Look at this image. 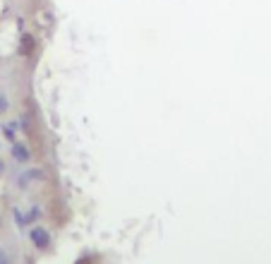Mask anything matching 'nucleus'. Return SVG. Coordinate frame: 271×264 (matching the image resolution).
<instances>
[{
    "label": "nucleus",
    "instance_id": "5",
    "mask_svg": "<svg viewBox=\"0 0 271 264\" xmlns=\"http://www.w3.org/2000/svg\"><path fill=\"white\" fill-rule=\"evenodd\" d=\"M0 132H3V137H5L8 142H15V139H17V132H19V120H10V123H3Z\"/></svg>",
    "mask_w": 271,
    "mask_h": 264
},
{
    "label": "nucleus",
    "instance_id": "11",
    "mask_svg": "<svg viewBox=\"0 0 271 264\" xmlns=\"http://www.w3.org/2000/svg\"><path fill=\"white\" fill-rule=\"evenodd\" d=\"M0 228H3V219H0Z\"/></svg>",
    "mask_w": 271,
    "mask_h": 264
},
{
    "label": "nucleus",
    "instance_id": "6",
    "mask_svg": "<svg viewBox=\"0 0 271 264\" xmlns=\"http://www.w3.org/2000/svg\"><path fill=\"white\" fill-rule=\"evenodd\" d=\"M41 216H44V211H41V204L38 202H31L27 209V219H29V226H36L38 221H41Z\"/></svg>",
    "mask_w": 271,
    "mask_h": 264
},
{
    "label": "nucleus",
    "instance_id": "3",
    "mask_svg": "<svg viewBox=\"0 0 271 264\" xmlns=\"http://www.w3.org/2000/svg\"><path fill=\"white\" fill-rule=\"evenodd\" d=\"M29 240H31V245L36 247V250H41V252H48L51 247H53V238H51V233H48V228L44 226H31V231H29Z\"/></svg>",
    "mask_w": 271,
    "mask_h": 264
},
{
    "label": "nucleus",
    "instance_id": "7",
    "mask_svg": "<svg viewBox=\"0 0 271 264\" xmlns=\"http://www.w3.org/2000/svg\"><path fill=\"white\" fill-rule=\"evenodd\" d=\"M12 219H15V226L17 228H29V219H27V211L15 207L12 209Z\"/></svg>",
    "mask_w": 271,
    "mask_h": 264
},
{
    "label": "nucleus",
    "instance_id": "1",
    "mask_svg": "<svg viewBox=\"0 0 271 264\" xmlns=\"http://www.w3.org/2000/svg\"><path fill=\"white\" fill-rule=\"evenodd\" d=\"M10 154H12V161H15L19 168H27V166L31 164V159H34V154H31V149H29V144L24 139L10 142Z\"/></svg>",
    "mask_w": 271,
    "mask_h": 264
},
{
    "label": "nucleus",
    "instance_id": "12",
    "mask_svg": "<svg viewBox=\"0 0 271 264\" xmlns=\"http://www.w3.org/2000/svg\"><path fill=\"white\" fill-rule=\"evenodd\" d=\"M0 128H3V123H0Z\"/></svg>",
    "mask_w": 271,
    "mask_h": 264
},
{
    "label": "nucleus",
    "instance_id": "2",
    "mask_svg": "<svg viewBox=\"0 0 271 264\" xmlns=\"http://www.w3.org/2000/svg\"><path fill=\"white\" fill-rule=\"evenodd\" d=\"M38 51V39L29 29H19V41H17V53L22 58H34Z\"/></svg>",
    "mask_w": 271,
    "mask_h": 264
},
{
    "label": "nucleus",
    "instance_id": "10",
    "mask_svg": "<svg viewBox=\"0 0 271 264\" xmlns=\"http://www.w3.org/2000/svg\"><path fill=\"white\" fill-rule=\"evenodd\" d=\"M5 171H8V164H5V159H0V178L5 175Z\"/></svg>",
    "mask_w": 271,
    "mask_h": 264
},
{
    "label": "nucleus",
    "instance_id": "13",
    "mask_svg": "<svg viewBox=\"0 0 271 264\" xmlns=\"http://www.w3.org/2000/svg\"><path fill=\"white\" fill-rule=\"evenodd\" d=\"M0 146H3V142H0Z\"/></svg>",
    "mask_w": 271,
    "mask_h": 264
},
{
    "label": "nucleus",
    "instance_id": "9",
    "mask_svg": "<svg viewBox=\"0 0 271 264\" xmlns=\"http://www.w3.org/2000/svg\"><path fill=\"white\" fill-rule=\"evenodd\" d=\"M0 264H12V259H10V255H8V250L0 245Z\"/></svg>",
    "mask_w": 271,
    "mask_h": 264
},
{
    "label": "nucleus",
    "instance_id": "4",
    "mask_svg": "<svg viewBox=\"0 0 271 264\" xmlns=\"http://www.w3.org/2000/svg\"><path fill=\"white\" fill-rule=\"evenodd\" d=\"M41 180H46V173L41 171V168H24L22 173H19V178H17V187L19 190H29L34 182H41Z\"/></svg>",
    "mask_w": 271,
    "mask_h": 264
},
{
    "label": "nucleus",
    "instance_id": "8",
    "mask_svg": "<svg viewBox=\"0 0 271 264\" xmlns=\"http://www.w3.org/2000/svg\"><path fill=\"white\" fill-rule=\"evenodd\" d=\"M8 110H10V101H8V96L0 91V116H5Z\"/></svg>",
    "mask_w": 271,
    "mask_h": 264
}]
</instances>
